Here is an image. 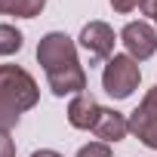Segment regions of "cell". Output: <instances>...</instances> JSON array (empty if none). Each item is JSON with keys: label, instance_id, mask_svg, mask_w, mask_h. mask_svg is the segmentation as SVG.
I'll use <instances>...</instances> for the list:
<instances>
[{"label": "cell", "instance_id": "ba28073f", "mask_svg": "<svg viewBox=\"0 0 157 157\" xmlns=\"http://www.w3.org/2000/svg\"><path fill=\"white\" fill-rule=\"evenodd\" d=\"M93 132H96L105 145H108V142H120V139L129 132V120H126L120 111H114V108H102V114H99Z\"/></svg>", "mask_w": 157, "mask_h": 157}, {"label": "cell", "instance_id": "30bf717a", "mask_svg": "<svg viewBox=\"0 0 157 157\" xmlns=\"http://www.w3.org/2000/svg\"><path fill=\"white\" fill-rule=\"evenodd\" d=\"M22 31H16L13 25H0V56H16L22 49Z\"/></svg>", "mask_w": 157, "mask_h": 157}, {"label": "cell", "instance_id": "8fae6325", "mask_svg": "<svg viewBox=\"0 0 157 157\" xmlns=\"http://www.w3.org/2000/svg\"><path fill=\"white\" fill-rule=\"evenodd\" d=\"M77 157H111V148L105 142H90V145H83L77 151Z\"/></svg>", "mask_w": 157, "mask_h": 157}, {"label": "cell", "instance_id": "3957f363", "mask_svg": "<svg viewBox=\"0 0 157 157\" xmlns=\"http://www.w3.org/2000/svg\"><path fill=\"white\" fill-rule=\"evenodd\" d=\"M139 80H142L139 62L129 56H111L102 71V86L111 99H129L132 90L139 86Z\"/></svg>", "mask_w": 157, "mask_h": 157}, {"label": "cell", "instance_id": "9a60e30c", "mask_svg": "<svg viewBox=\"0 0 157 157\" xmlns=\"http://www.w3.org/2000/svg\"><path fill=\"white\" fill-rule=\"evenodd\" d=\"M31 157H62L59 151H49V148H43V151H34Z\"/></svg>", "mask_w": 157, "mask_h": 157}, {"label": "cell", "instance_id": "8992f818", "mask_svg": "<svg viewBox=\"0 0 157 157\" xmlns=\"http://www.w3.org/2000/svg\"><path fill=\"white\" fill-rule=\"evenodd\" d=\"M80 46L90 52V62H105L114 56V31L105 22H90L80 31Z\"/></svg>", "mask_w": 157, "mask_h": 157}, {"label": "cell", "instance_id": "5b68a950", "mask_svg": "<svg viewBox=\"0 0 157 157\" xmlns=\"http://www.w3.org/2000/svg\"><path fill=\"white\" fill-rule=\"evenodd\" d=\"M120 40L126 46V56L136 59V62H145L157 52V34L148 22H129L123 31H120Z\"/></svg>", "mask_w": 157, "mask_h": 157}, {"label": "cell", "instance_id": "4fadbf2b", "mask_svg": "<svg viewBox=\"0 0 157 157\" xmlns=\"http://www.w3.org/2000/svg\"><path fill=\"white\" fill-rule=\"evenodd\" d=\"M111 6H114V13H129V10L142 6V0H111Z\"/></svg>", "mask_w": 157, "mask_h": 157}, {"label": "cell", "instance_id": "9c48e42d", "mask_svg": "<svg viewBox=\"0 0 157 157\" xmlns=\"http://www.w3.org/2000/svg\"><path fill=\"white\" fill-rule=\"evenodd\" d=\"M46 6V0H0V16H19V19H34Z\"/></svg>", "mask_w": 157, "mask_h": 157}, {"label": "cell", "instance_id": "277c9868", "mask_svg": "<svg viewBox=\"0 0 157 157\" xmlns=\"http://www.w3.org/2000/svg\"><path fill=\"white\" fill-rule=\"evenodd\" d=\"M129 132L142 145H148V148L157 151V86H151L145 93L142 105L129 114Z\"/></svg>", "mask_w": 157, "mask_h": 157}, {"label": "cell", "instance_id": "7c38bea8", "mask_svg": "<svg viewBox=\"0 0 157 157\" xmlns=\"http://www.w3.org/2000/svg\"><path fill=\"white\" fill-rule=\"evenodd\" d=\"M0 157H16V142L10 139V129H0Z\"/></svg>", "mask_w": 157, "mask_h": 157}, {"label": "cell", "instance_id": "52a82bcc", "mask_svg": "<svg viewBox=\"0 0 157 157\" xmlns=\"http://www.w3.org/2000/svg\"><path fill=\"white\" fill-rule=\"evenodd\" d=\"M99 114H102V105L90 93H77L68 102V123L77 126V129H93L96 120H99Z\"/></svg>", "mask_w": 157, "mask_h": 157}, {"label": "cell", "instance_id": "7a4b0ae2", "mask_svg": "<svg viewBox=\"0 0 157 157\" xmlns=\"http://www.w3.org/2000/svg\"><path fill=\"white\" fill-rule=\"evenodd\" d=\"M40 90L34 77L19 65H0V129H13L19 117L34 108Z\"/></svg>", "mask_w": 157, "mask_h": 157}, {"label": "cell", "instance_id": "6da1fadb", "mask_svg": "<svg viewBox=\"0 0 157 157\" xmlns=\"http://www.w3.org/2000/svg\"><path fill=\"white\" fill-rule=\"evenodd\" d=\"M37 62L46 71L49 90L56 96H77L86 90V71L77 59V46L68 34L49 31L37 43Z\"/></svg>", "mask_w": 157, "mask_h": 157}, {"label": "cell", "instance_id": "5bb4252c", "mask_svg": "<svg viewBox=\"0 0 157 157\" xmlns=\"http://www.w3.org/2000/svg\"><path fill=\"white\" fill-rule=\"evenodd\" d=\"M142 13L151 16V19L157 22V0H142Z\"/></svg>", "mask_w": 157, "mask_h": 157}]
</instances>
